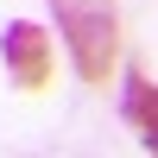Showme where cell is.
I'll return each mask as SVG.
<instances>
[{
    "label": "cell",
    "instance_id": "3",
    "mask_svg": "<svg viewBox=\"0 0 158 158\" xmlns=\"http://www.w3.org/2000/svg\"><path fill=\"white\" fill-rule=\"evenodd\" d=\"M120 114L139 127V139H146V152H158V89L146 82L139 70H127V101H120Z\"/></svg>",
    "mask_w": 158,
    "mask_h": 158
},
{
    "label": "cell",
    "instance_id": "1",
    "mask_svg": "<svg viewBox=\"0 0 158 158\" xmlns=\"http://www.w3.org/2000/svg\"><path fill=\"white\" fill-rule=\"evenodd\" d=\"M57 32L70 44V63L82 82H108L114 57H120V13L114 0H51Z\"/></svg>",
    "mask_w": 158,
    "mask_h": 158
},
{
    "label": "cell",
    "instance_id": "2",
    "mask_svg": "<svg viewBox=\"0 0 158 158\" xmlns=\"http://www.w3.org/2000/svg\"><path fill=\"white\" fill-rule=\"evenodd\" d=\"M0 57H6V76L19 89H44V76H51V38L32 19H13L0 32Z\"/></svg>",
    "mask_w": 158,
    "mask_h": 158
}]
</instances>
